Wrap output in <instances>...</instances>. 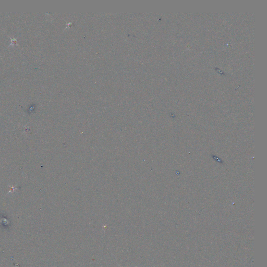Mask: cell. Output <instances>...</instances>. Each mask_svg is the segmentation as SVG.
Masks as SVG:
<instances>
[{"label": "cell", "mask_w": 267, "mask_h": 267, "mask_svg": "<svg viewBox=\"0 0 267 267\" xmlns=\"http://www.w3.org/2000/svg\"><path fill=\"white\" fill-rule=\"evenodd\" d=\"M121 267H122V266H121ZM135 267H136V266H135Z\"/></svg>", "instance_id": "obj_1"}]
</instances>
